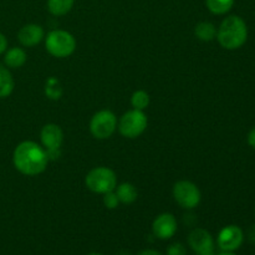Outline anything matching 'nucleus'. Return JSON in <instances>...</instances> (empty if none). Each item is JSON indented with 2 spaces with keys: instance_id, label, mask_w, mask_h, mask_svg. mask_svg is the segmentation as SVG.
Segmentation results:
<instances>
[{
  "instance_id": "f257e3e1",
  "label": "nucleus",
  "mask_w": 255,
  "mask_h": 255,
  "mask_svg": "<svg viewBox=\"0 0 255 255\" xmlns=\"http://www.w3.org/2000/svg\"><path fill=\"white\" fill-rule=\"evenodd\" d=\"M12 163L16 171L24 176H37L46 169L49 163L46 149L34 141L17 144L12 153Z\"/></svg>"
},
{
  "instance_id": "f03ea898",
  "label": "nucleus",
  "mask_w": 255,
  "mask_h": 255,
  "mask_svg": "<svg viewBox=\"0 0 255 255\" xmlns=\"http://www.w3.org/2000/svg\"><path fill=\"white\" fill-rule=\"evenodd\" d=\"M248 39L246 21L238 15H229L217 29V40L226 50H238Z\"/></svg>"
},
{
  "instance_id": "7ed1b4c3",
  "label": "nucleus",
  "mask_w": 255,
  "mask_h": 255,
  "mask_svg": "<svg viewBox=\"0 0 255 255\" xmlns=\"http://www.w3.org/2000/svg\"><path fill=\"white\" fill-rule=\"evenodd\" d=\"M45 47L51 56L65 59L71 56L76 50V39L66 30H51L45 36Z\"/></svg>"
},
{
  "instance_id": "20e7f679",
  "label": "nucleus",
  "mask_w": 255,
  "mask_h": 255,
  "mask_svg": "<svg viewBox=\"0 0 255 255\" xmlns=\"http://www.w3.org/2000/svg\"><path fill=\"white\" fill-rule=\"evenodd\" d=\"M87 189L97 194H106L117 187V174L109 167H95L85 177Z\"/></svg>"
},
{
  "instance_id": "39448f33",
  "label": "nucleus",
  "mask_w": 255,
  "mask_h": 255,
  "mask_svg": "<svg viewBox=\"0 0 255 255\" xmlns=\"http://www.w3.org/2000/svg\"><path fill=\"white\" fill-rule=\"evenodd\" d=\"M147 125H148V119L144 111L132 109L120 117L117 128L125 138L133 139L146 131Z\"/></svg>"
},
{
  "instance_id": "423d86ee",
  "label": "nucleus",
  "mask_w": 255,
  "mask_h": 255,
  "mask_svg": "<svg viewBox=\"0 0 255 255\" xmlns=\"http://www.w3.org/2000/svg\"><path fill=\"white\" fill-rule=\"evenodd\" d=\"M116 115L110 110H101L92 116L90 121V132L96 139H107L117 129Z\"/></svg>"
},
{
  "instance_id": "0eeeda50",
  "label": "nucleus",
  "mask_w": 255,
  "mask_h": 255,
  "mask_svg": "<svg viewBox=\"0 0 255 255\" xmlns=\"http://www.w3.org/2000/svg\"><path fill=\"white\" fill-rule=\"evenodd\" d=\"M172 194L179 207L184 209H194L199 206L202 199V194L197 184L193 182L182 179L174 183Z\"/></svg>"
},
{
  "instance_id": "6e6552de",
  "label": "nucleus",
  "mask_w": 255,
  "mask_h": 255,
  "mask_svg": "<svg viewBox=\"0 0 255 255\" xmlns=\"http://www.w3.org/2000/svg\"><path fill=\"white\" fill-rule=\"evenodd\" d=\"M244 242V233L238 226H227L219 232L217 244L222 252H236Z\"/></svg>"
},
{
  "instance_id": "1a4fd4ad",
  "label": "nucleus",
  "mask_w": 255,
  "mask_h": 255,
  "mask_svg": "<svg viewBox=\"0 0 255 255\" xmlns=\"http://www.w3.org/2000/svg\"><path fill=\"white\" fill-rule=\"evenodd\" d=\"M178 229L177 219L171 213H162L154 218L152 223V233L161 241L171 239Z\"/></svg>"
},
{
  "instance_id": "9d476101",
  "label": "nucleus",
  "mask_w": 255,
  "mask_h": 255,
  "mask_svg": "<svg viewBox=\"0 0 255 255\" xmlns=\"http://www.w3.org/2000/svg\"><path fill=\"white\" fill-rule=\"evenodd\" d=\"M188 244L197 255L214 252V239L208 231L203 228H196L189 233Z\"/></svg>"
},
{
  "instance_id": "9b49d317",
  "label": "nucleus",
  "mask_w": 255,
  "mask_h": 255,
  "mask_svg": "<svg viewBox=\"0 0 255 255\" xmlns=\"http://www.w3.org/2000/svg\"><path fill=\"white\" fill-rule=\"evenodd\" d=\"M40 141L46 151H57L64 142V132L56 124L45 125L40 132Z\"/></svg>"
},
{
  "instance_id": "f8f14e48",
  "label": "nucleus",
  "mask_w": 255,
  "mask_h": 255,
  "mask_svg": "<svg viewBox=\"0 0 255 255\" xmlns=\"http://www.w3.org/2000/svg\"><path fill=\"white\" fill-rule=\"evenodd\" d=\"M45 39V31L41 25L26 24L17 32V40L25 47H34Z\"/></svg>"
},
{
  "instance_id": "ddd939ff",
  "label": "nucleus",
  "mask_w": 255,
  "mask_h": 255,
  "mask_svg": "<svg viewBox=\"0 0 255 255\" xmlns=\"http://www.w3.org/2000/svg\"><path fill=\"white\" fill-rule=\"evenodd\" d=\"M27 60L26 51L22 47H10L4 52V64L7 69H20Z\"/></svg>"
},
{
  "instance_id": "4468645a",
  "label": "nucleus",
  "mask_w": 255,
  "mask_h": 255,
  "mask_svg": "<svg viewBox=\"0 0 255 255\" xmlns=\"http://www.w3.org/2000/svg\"><path fill=\"white\" fill-rule=\"evenodd\" d=\"M115 193H116L120 203L122 204H132L138 198V191H137V188L132 183H128V182L119 184L115 188Z\"/></svg>"
},
{
  "instance_id": "2eb2a0df",
  "label": "nucleus",
  "mask_w": 255,
  "mask_h": 255,
  "mask_svg": "<svg viewBox=\"0 0 255 255\" xmlns=\"http://www.w3.org/2000/svg\"><path fill=\"white\" fill-rule=\"evenodd\" d=\"M15 82L6 66H0V99H6L14 91Z\"/></svg>"
},
{
  "instance_id": "dca6fc26",
  "label": "nucleus",
  "mask_w": 255,
  "mask_h": 255,
  "mask_svg": "<svg viewBox=\"0 0 255 255\" xmlns=\"http://www.w3.org/2000/svg\"><path fill=\"white\" fill-rule=\"evenodd\" d=\"M194 35L201 41L209 42L217 37V27L213 22L201 21L194 27Z\"/></svg>"
},
{
  "instance_id": "f3484780",
  "label": "nucleus",
  "mask_w": 255,
  "mask_h": 255,
  "mask_svg": "<svg viewBox=\"0 0 255 255\" xmlns=\"http://www.w3.org/2000/svg\"><path fill=\"white\" fill-rule=\"evenodd\" d=\"M75 0H47V10L54 16H64L74 7Z\"/></svg>"
},
{
  "instance_id": "a211bd4d",
  "label": "nucleus",
  "mask_w": 255,
  "mask_h": 255,
  "mask_svg": "<svg viewBox=\"0 0 255 255\" xmlns=\"http://www.w3.org/2000/svg\"><path fill=\"white\" fill-rule=\"evenodd\" d=\"M207 9L214 15H224L234 5V0H206Z\"/></svg>"
},
{
  "instance_id": "6ab92c4d",
  "label": "nucleus",
  "mask_w": 255,
  "mask_h": 255,
  "mask_svg": "<svg viewBox=\"0 0 255 255\" xmlns=\"http://www.w3.org/2000/svg\"><path fill=\"white\" fill-rule=\"evenodd\" d=\"M44 91L47 99L54 100V101H57L62 96V86L56 77H50L46 80Z\"/></svg>"
},
{
  "instance_id": "aec40b11",
  "label": "nucleus",
  "mask_w": 255,
  "mask_h": 255,
  "mask_svg": "<svg viewBox=\"0 0 255 255\" xmlns=\"http://www.w3.org/2000/svg\"><path fill=\"white\" fill-rule=\"evenodd\" d=\"M151 102V97H149L148 92L144 90H137L132 94L131 96V105L132 109L139 110V111H144L147 107L149 106Z\"/></svg>"
},
{
  "instance_id": "412c9836",
  "label": "nucleus",
  "mask_w": 255,
  "mask_h": 255,
  "mask_svg": "<svg viewBox=\"0 0 255 255\" xmlns=\"http://www.w3.org/2000/svg\"><path fill=\"white\" fill-rule=\"evenodd\" d=\"M102 201H104V206L106 207L107 209H116L117 207L120 206V201H119V198H117L115 191L104 194V198H102Z\"/></svg>"
},
{
  "instance_id": "4be33fe9",
  "label": "nucleus",
  "mask_w": 255,
  "mask_h": 255,
  "mask_svg": "<svg viewBox=\"0 0 255 255\" xmlns=\"http://www.w3.org/2000/svg\"><path fill=\"white\" fill-rule=\"evenodd\" d=\"M167 255H187V249L182 243H173L167 248Z\"/></svg>"
},
{
  "instance_id": "5701e85b",
  "label": "nucleus",
  "mask_w": 255,
  "mask_h": 255,
  "mask_svg": "<svg viewBox=\"0 0 255 255\" xmlns=\"http://www.w3.org/2000/svg\"><path fill=\"white\" fill-rule=\"evenodd\" d=\"M6 50H7V40L6 37H5V35L0 32V55L4 54Z\"/></svg>"
},
{
  "instance_id": "b1692460",
  "label": "nucleus",
  "mask_w": 255,
  "mask_h": 255,
  "mask_svg": "<svg viewBox=\"0 0 255 255\" xmlns=\"http://www.w3.org/2000/svg\"><path fill=\"white\" fill-rule=\"evenodd\" d=\"M248 143L249 146L253 147V148H255V127L253 129H252L251 132H249L248 134Z\"/></svg>"
},
{
  "instance_id": "393cba45",
  "label": "nucleus",
  "mask_w": 255,
  "mask_h": 255,
  "mask_svg": "<svg viewBox=\"0 0 255 255\" xmlns=\"http://www.w3.org/2000/svg\"><path fill=\"white\" fill-rule=\"evenodd\" d=\"M137 255H162L158 251H154V249H143V251L139 252Z\"/></svg>"
},
{
  "instance_id": "a878e982",
  "label": "nucleus",
  "mask_w": 255,
  "mask_h": 255,
  "mask_svg": "<svg viewBox=\"0 0 255 255\" xmlns=\"http://www.w3.org/2000/svg\"><path fill=\"white\" fill-rule=\"evenodd\" d=\"M248 241L255 244V226H252L248 231Z\"/></svg>"
},
{
  "instance_id": "bb28decb",
  "label": "nucleus",
  "mask_w": 255,
  "mask_h": 255,
  "mask_svg": "<svg viewBox=\"0 0 255 255\" xmlns=\"http://www.w3.org/2000/svg\"><path fill=\"white\" fill-rule=\"evenodd\" d=\"M216 255H237V254H234L233 252H222V253L216 254Z\"/></svg>"
},
{
  "instance_id": "cd10ccee",
  "label": "nucleus",
  "mask_w": 255,
  "mask_h": 255,
  "mask_svg": "<svg viewBox=\"0 0 255 255\" xmlns=\"http://www.w3.org/2000/svg\"><path fill=\"white\" fill-rule=\"evenodd\" d=\"M116 255H131V253H129V252H127V251H121V252H119V253H117Z\"/></svg>"
},
{
  "instance_id": "c85d7f7f",
  "label": "nucleus",
  "mask_w": 255,
  "mask_h": 255,
  "mask_svg": "<svg viewBox=\"0 0 255 255\" xmlns=\"http://www.w3.org/2000/svg\"><path fill=\"white\" fill-rule=\"evenodd\" d=\"M198 255H216L214 252H208V253H203V254H198Z\"/></svg>"
},
{
  "instance_id": "c756f323",
  "label": "nucleus",
  "mask_w": 255,
  "mask_h": 255,
  "mask_svg": "<svg viewBox=\"0 0 255 255\" xmlns=\"http://www.w3.org/2000/svg\"><path fill=\"white\" fill-rule=\"evenodd\" d=\"M87 255H102V254H100V253H90V254H87Z\"/></svg>"
}]
</instances>
